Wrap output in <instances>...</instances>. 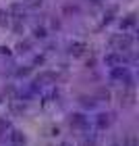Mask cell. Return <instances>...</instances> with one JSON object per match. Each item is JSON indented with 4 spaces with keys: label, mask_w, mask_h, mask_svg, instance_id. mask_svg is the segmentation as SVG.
I'll return each instance as SVG.
<instances>
[{
    "label": "cell",
    "mask_w": 139,
    "mask_h": 146,
    "mask_svg": "<svg viewBox=\"0 0 139 146\" xmlns=\"http://www.w3.org/2000/svg\"><path fill=\"white\" fill-rule=\"evenodd\" d=\"M71 125H77V127H81V125H85L87 123V119H85L83 115H79V113H75V115H71Z\"/></svg>",
    "instance_id": "obj_5"
},
{
    "label": "cell",
    "mask_w": 139,
    "mask_h": 146,
    "mask_svg": "<svg viewBox=\"0 0 139 146\" xmlns=\"http://www.w3.org/2000/svg\"><path fill=\"white\" fill-rule=\"evenodd\" d=\"M62 146H71V144H62Z\"/></svg>",
    "instance_id": "obj_13"
},
{
    "label": "cell",
    "mask_w": 139,
    "mask_h": 146,
    "mask_svg": "<svg viewBox=\"0 0 139 146\" xmlns=\"http://www.w3.org/2000/svg\"><path fill=\"white\" fill-rule=\"evenodd\" d=\"M83 48H85L83 44H75V46H71V52H75V54H81Z\"/></svg>",
    "instance_id": "obj_8"
},
{
    "label": "cell",
    "mask_w": 139,
    "mask_h": 146,
    "mask_svg": "<svg viewBox=\"0 0 139 146\" xmlns=\"http://www.w3.org/2000/svg\"><path fill=\"white\" fill-rule=\"evenodd\" d=\"M91 2H98V0H91Z\"/></svg>",
    "instance_id": "obj_14"
},
{
    "label": "cell",
    "mask_w": 139,
    "mask_h": 146,
    "mask_svg": "<svg viewBox=\"0 0 139 146\" xmlns=\"http://www.w3.org/2000/svg\"><path fill=\"white\" fill-rule=\"evenodd\" d=\"M29 4L31 6H37V4H42V0H29Z\"/></svg>",
    "instance_id": "obj_12"
},
{
    "label": "cell",
    "mask_w": 139,
    "mask_h": 146,
    "mask_svg": "<svg viewBox=\"0 0 139 146\" xmlns=\"http://www.w3.org/2000/svg\"><path fill=\"white\" fill-rule=\"evenodd\" d=\"M35 36H37V38H44V36H46V29L37 27V29H35Z\"/></svg>",
    "instance_id": "obj_11"
},
{
    "label": "cell",
    "mask_w": 139,
    "mask_h": 146,
    "mask_svg": "<svg viewBox=\"0 0 139 146\" xmlns=\"http://www.w3.org/2000/svg\"><path fill=\"white\" fill-rule=\"evenodd\" d=\"M9 142L21 146V144H25V136L21 134V131H10V134H9Z\"/></svg>",
    "instance_id": "obj_4"
},
{
    "label": "cell",
    "mask_w": 139,
    "mask_h": 146,
    "mask_svg": "<svg viewBox=\"0 0 139 146\" xmlns=\"http://www.w3.org/2000/svg\"><path fill=\"white\" fill-rule=\"evenodd\" d=\"M4 23H9V13L0 11V25H4Z\"/></svg>",
    "instance_id": "obj_10"
},
{
    "label": "cell",
    "mask_w": 139,
    "mask_h": 146,
    "mask_svg": "<svg viewBox=\"0 0 139 146\" xmlns=\"http://www.w3.org/2000/svg\"><path fill=\"white\" fill-rule=\"evenodd\" d=\"M112 44H114L118 50H129L131 48V38H127V36H114V38H112Z\"/></svg>",
    "instance_id": "obj_2"
},
{
    "label": "cell",
    "mask_w": 139,
    "mask_h": 146,
    "mask_svg": "<svg viewBox=\"0 0 139 146\" xmlns=\"http://www.w3.org/2000/svg\"><path fill=\"white\" fill-rule=\"evenodd\" d=\"M98 127H108L110 125V115H106V113H102V115H98Z\"/></svg>",
    "instance_id": "obj_6"
},
{
    "label": "cell",
    "mask_w": 139,
    "mask_h": 146,
    "mask_svg": "<svg viewBox=\"0 0 139 146\" xmlns=\"http://www.w3.org/2000/svg\"><path fill=\"white\" fill-rule=\"evenodd\" d=\"M133 23H135V17H133V15H131V17L127 19V21H125V23L121 25V27H123V29H127V27H131V25H133Z\"/></svg>",
    "instance_id": "obj_9"
},
{
    "label": "cell",
    "mask_w": 139,
    "mask_h": 146,
    "mask_svg": "<svg viewBox=\"0 0 139 146\" xmlns=\"http://www.w3.org/2000/svg\"><path fill=\"white\" fill-rule=\"evenodd\" d=\"M110 77H112V79H116V82H121V84L125 82V86H131V84H133V77H131L129 69H127V67H123V65H118V67H112Z\"/></svg>",
    "instance_id": "obj_1"
},
{
    "label": "cell",
    "mask_w": 139,
    "mask_h": 146,
    "mask_svg": "<svg viewBox=\"0 0 139 146\" xmlns=\"http://www.w3.org/2000/svg\"><path fill=\"white\" fill-rule=\"evenodd\" d=\"M81 104H83V107L94 109V107H96V98H87V96H83V98H81Z\"/></svg>",
    "instance_id": "obj_7"
},
{
    "label": "cell",
    "mask_w": 139,
    "mask_h": 146,
    "mask_svg": "<svg viewBox=\"0 0 139 146\" xmlns=\"http://www.w3.org/2000/svg\"><path fill=\"white\" fill-rule=\"evenodd\" d=\"M104 61H106V65H110V67H118V65L125 63V56L123 54H108Z\"/></svg>",
    "instance_id": "obj_3"
}]
</instances>
